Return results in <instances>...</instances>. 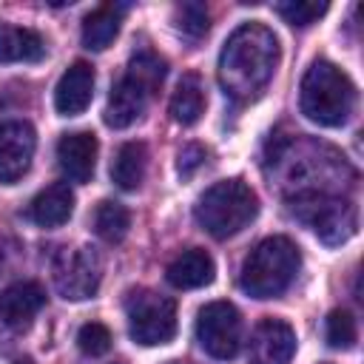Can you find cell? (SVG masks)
I'll return each mask as SVG.
<instances>
[{
  "label": "cell",
  "mask_w": 364,
  "mask_h": 364,
  "mask_svg": "<svg viewBox=\"0 0 364 364\" xmlns=\"http://www.w3.org/2000/svg\"><path fill=\"white\" fill-rule=\"evenodd\" d=\"M276 65H279V40L267 26L253 20L239 26L228 37L219 54L216 77L222 91L233 102H250L273 80Z\"/></svg>",
  "instance_id": "6da1fadb"
},
{
  "label": "cell",
  "mask_w": 364,
  "mask_h": 364,
  "mask_svg": "<svg viewBox=\"0 0 364 364\" xmlns=\"http://www.w3.org/2000/svg\"><path fill=\"white\" fill-rule=\"evenodd\" d=\"M299 108L310 122L321 128H338L355 108V85L336 63L316 60L301 80Z\"/></svg>",
  "instance_id": "7a4b0ae2"
},
{
  "label": "cell",
  "mask_w": 364,
  "mask_h": 364,
  "mask_svg": "<svg viewBox=\"0 0 364 364\" xmlns=\"http://www.w3.org/2000/svg\"><path fill=\"white\" fill-rule=\"evenodd\" d=\"M301 267V250L287 236L262 239L247 259L242 262L239 287L253 299H276L282 296Z\"/></svg>",
  "instance_id": "3957f363"
},
{
  "label": "cell",
  "mask_w": 364,
  "mask_h": 364,
  "mask_svg": "<svg viewBox=\"0 0 364 364\" xmlns=\"http://www.w3.org/2000/svg\"><path fill=\"white\" fill-rule=\"evenodd\" d=\"M165 80V60L154 51H139L131 57L125 74L117 80V85L111 88L108 94V102H105V125L108 128H128L134 125L151 97L156 94V88L162 85Z\"/></svg>",
  "instance_id": "277c9868"
},
{
  "label": "cell",
  "mask_w": 364,
  "mask_h": 364,
  "mask_svg": "<svg viewBox=\"0 0 364 364\" xmlns=\"http://www.w3.org/2000/svg\"><path fill=\"white\" fill-rule=\"evenodd\" d=\"M256 213H259V196L242 179H222L210 185L193 208L199 228L208 230L213 239L236 236L256 219Z\"/></svg>",
  "instance_id": "5b68a950"
},
{
  "label": "cell",
  "mask_w": 364,
  "mask_h": 364,
  "mask_svg": "<svg viewBox=\"0 0 364 364\" xmlns=\"http://www.w3.org/2000/svg\"><path fill=\"white\" fill-rule=\"evenodd\" d=\"M128 333L142 347L168 344L176 336V304L156 290H131L125 299Z\"/></svg>",
  "instance_id": "8992f818"
},
{
  "label": "cell",
  "mask_w": 364,
  "mask_h": 364,
  "mask_svg": "<svg viewBox=\"0 0 364 364\" xmlns=\"http://www.w3.org/2000/svg\"><path fill=\"white\" fill-rule=\"evenodd\" d=\"M293 216L304 222L324 245H341L355 233V208L327 193H301L293 199Z\"/></svg>",
  "instance_id": "52a82bcc"
},
{
  "label": "cell",
  "mask_w": 364,
  "mask_h": 364,
  "mask_svg": "<svg viewBox=\"0 0 364 364\" xmlns=\"http://www.w3.org/2000/svg\"><path fill=\"white\" fill-rule=\"evenodd\" d=\"M196 341L210 358L228 361L242 347V316L230 301H210L196 316Z\"/></svg>",
  "instance_id": "ba28073f"
},
{
  "label": "cell",
  "mask_w": 364,
  "mask_h": 364,
  "mask_svg": "<svg viewBox=\"0 0 364 364\" xmlns=\"http://www.w3.org/2000/svg\"><path fill=\"white\" fill-rule=\"evenodd\" d=\"M102 262L91 247H65L54 259V287L68 301L91 299L100 290Z\"/></svg>",
  "instance_id": "9c48e42d"
},
{
  "label": "cell",
  "mask_w": 364,
  "mask_h": 364,
  "mask_svg": "<svg viewBox=\"0 0 364 364\" xmlns=\"http://www.w3.org/2000/svg\"><path fill=\"white\" fill-rule=\"evenodd\" d=\"M37 148V134L23 119H9L0 125V182L14 185L31 168Z\"/></svg>",
  "instance_id": "30bf717a"
},
{
  "label": "cell",
  "mask_w": 364,
  "mask_h": 364,
  "mask_svg": "<svg viewBox=\"0 0 364 364\" xmlns=\"http://www.w3.org/2000/svg\"><path fill=\"white\" fill-rule=\"evenodd\" d=\"M296 330L282 318H264L250 336V364H290Z\"/></svg>",
  "instance_id": "8fae6325"
},
{
  "label": "cell",
  "mask_w": 364,
  "mask_h": 364,
  "mask_svg": "<svg viewBox=\"0 0 364 364\" xmlns=\"http://www.w3.org/2000/svg\"><path fill=\"white\" fill-rule=\"evenodd\" d=\"M97 151L100 142L91 131H74V134H63L57 142V165L60 171L71 179V182H91L94 168H97Z\"/></svg>",
  "instance_id": "7c38bea8"
},
{
  "label": "cell",
  "mask_w": 364,
  "mask_h": 364,
  "mask_svg": "<svg viewBox=\"0 0 364 364\" xmlns=\"http://www.w3.org/2000/svg\"><path fill=\"white\" fill-rule=\"evenodd\" d=\"M94 100V68L88 63H74L65 68L54 88V108L60 117H77L82 114Z\"/></svg>",
  "instance_id": "4fadbf2b"
},
{
  "label": "cell",
  "mask_w": 364,
  "mask_h": 364,
  "mask_svg": "<svg viewBox=\"0 0 364 364\" xmlns=\"http://www.w3.org/2000/svg\"><path fill=\"white\" fill-rule=\"evenodd\" d=\"M46 290L37 282H14L0 290V321L9 327H28L31 318L43 310Z\"/></svg>",
  "instance_id": "5bb4252c"
},
{
  "label": "cell",
  "mask_w": 364,
  "mask_h": 364,
  "mask_svg": "<svg viewBox=\"0 0 364 364\" xmlns=\"http://www.w3.org/2000/svg\"><path fill=\"white\" fill-rule=\"evenodd\" d=\"M26 213L40 228H60L74 213V193H71V188L65 182H54V185L43 188L31 199V205H28Z\"/></svg>",
  "instance_id": "9a60e30c"
},
{
  "label": "cell",
  "mask_w": 364,
  "mask_h": 364,
  "mask_svg": "<svg viewBox=\"0 0 364 364\" xmlns=\"http://www.w3.org/2000/svg\"><path fill=\"white\" fill-rule=\"evenodd\" d=\"M213 273H216V264L210 259L208 250L202 247H191L185 253H179L171 264H168V282L176 287V290H196V287H205L213 282Z\"/></svg>",
  "instance_id": "2e32d148"
},
{
  "label": "cell",
  "mask_w": 364,
  "mask_h": 364,
  "mask_svg": "<svg viewBox=\"0 0 364 364\" xmlns=\"http://www.w3.org/2000/svg\"><path fill=\"white\" fill-rule=\"evenodd\" d=\"M46 57V40L26 26L0 23V63H37Z\"/></svg>",
  "instance_id": "e0dca14e"
},
{
  "label": "cell",
  "mask_w": 364,
  "mask_h": 364,
  "mask_svg": "<svg viewBox=\"0 0 364 364\" xmlns=\"http://www.w3.org/2000/svg\"><path fill=\"white\" fill-rule=\"evenodd\" d=\"M122 14H125L122 3H102L94 11H88L82 20V46L91 51L108 48L114 43V37L119 34Z\"/></svg>",
  "instance_id": "ac0fdd59"
},
{
  "label": "cell",
  "mask_w": 364,
  "mask_h": 364,
  "mask_svg": "<svg viewBox=\"0 0 364 364\" xmlns=\"http://www.w3.org/2000/svg\"><path fill=\"white\" fill-rule=\"evenodd\" d=\"M205 102L208 100H205V85H202L199 74H193V71L182 74L179 82H176V91L171 97V117H173V122L196 125L199 117L205 114Z\"/></svg>",
  "instance_id": "d6986e66"
},
{
  "label": "cell",
  "mask_w": 364,
  "mask_h": 364,
  "mask_svg": "<svg viewBox=\"0 0 364 364\" xmlns=\"http://www.w3.org/2000/svg\"><path fill=\"white\" fill-rule=\"evenodd\" d=\"M145 168H148V148L142 142H125L111 162V179L119 191H136L145 179Z\"/></svg>",
  "instance_id": "ffe728a7"
},
{
  "label": "cell",
  "mask_w": 364,
  "mask_h": 364,
  "mask_svg": "<svg viewBox=\"0 0 364 364\" xmlns=\"http://www.w3.org/2000/svg\"><path fill=\"white\" fill-rule=\"evenodd\" d=\"M131 228V213L128 208H122L119 202H111V199H102L94 210V233L100 239H105L108 245H117L125 239Z\"/></svg>",
  "instance_id": "44dd1931"
},
{
  "label": "cell",
  "mask_w": 364,
  "mask_h": 364,
  "mask_svg": "<svg viewBox=\"0 0 364 364\" xmlns=\"http://www.w3.org/2000/svg\"><path fill=\"white\" fill-rule=\"evenodd\" d=\"M324 338L336 350H350L358 338V327H355L353 313L350 310H333L327 316V324H324Z\"/></svg>",
  "instance_id": "7402d4cb"
},
{
  "label": "cell",
  "mask_w": 364,
  "mask_h": 364,
  "mask_svg": "<svg viewBox=\"0 0 364 364\" xmlns=\"http://www.w3.org/2000/svg\"><path fill=\"white\" fill-rule=\"evenodd\" d=\"M273 11H276L284 23L304 28V26L316 23V20L327 11V3H316V0H284V3H276Z\"/></svg>",
  "instance_id": "603a6c76"
},
{
  "label": "cell",
  "mask_w": 364,
  "mask_h": 364,
  "mask_svg": "<svg viewBox=\"0 0 364 364\" xmlns=\"http://www.w3.org/2000/svg\"><path fill=\"white\" fill-rule=\"evenodd\" d=\"M111 344H114V336H111V330H108L105 324H100V321H88V324H82L80 333H77V347H80V353H85V355H91V358L105 355V353L111 350Z\"/></svg>",
  "instance_id": "cb8c5ba5"
},
{
  "label": "cell",
  "mask_w": 364,
  "mask_h": 364,
  "mask_svg": "<svg viewBox=\"0 0 364 364\" xmlns=\"http://www.w3.org/2000/svg\"><path fill=\"white\" fill-rule=\"evenodd\" d=\"M176 28L191 37V40H199L205 31H208V9L202 3H182L176 6Z\"/></svg>",
  "instance_id": "d4e9b609"
},
{
  "label": "cell",
  "mask_w": 364,
  "mask_h": 364,
  "mask_svg": "<svg viewBox=\"0 0 364 364\" xmlns=\"http://www.w3.org/2000/svg\"><path fill=\"white\" fill-rule=\"evenodd\" d=\"M205 156H208V151L202 148V145H185L182 151H179V162H176V168H179V176H193V171L205 162Z\"/></svg>",
  "instance_id": "484cf974"
},
{
  "label": "cell",
  "mask_w": 364,
  "mask_h": 364,
  "mask_svg": "<svg viewBox=\"0 0 364 364\" xmlns=\"http://www.w3.org/2000/svg\"><path fill=\"white\" fill-rule=\"evenodd\" d=\"M14 364H34V361H31V358H17Z\"/></svg>",
  "instance_id": "4316f807"
},
{
  "label": "cell",
  "mask_w": 364,
  "mask_h": 364,
  "mask_svg": "<svg viewBox=\"0 0 364 364\" xmlns=\"http://www.w3.org/2000/svg\"><path fill=\"white\" fill-rule=\"evenodd\" d=\"M171 364H185V361H171Z\"/></svg>",
  "instance_id": "83f0119b"
}]
</instances>
